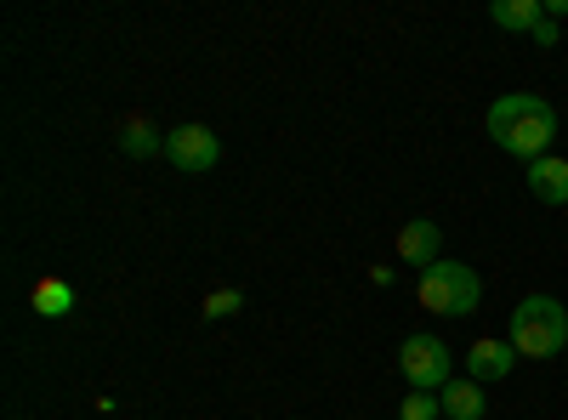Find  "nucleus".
<instances>
[{"mask_svg": "<svg viewBox=\"0 0 568 420\" xmlns=\"http://www.w3.org/2000/svg\"><path fill=\"white\" fill-rule=\"evenodd\" d=\"M449 347H444V336H426V330H415L404 347H398V376L409 381V392H444L455 376H449Z\"/></svg>", "mask_w": 568, "mask_h": 420, "instance_id": "obj_4", "label": "nucleus"}, {"mask_svg": "<svg viewBox=\"0 0 568 420\" xmlns=\"http://www.w3.org/2000/svg\"><path fill=\"white\" fill-rule=\"evenodd\" d=\"M438 398H444V414H449V420H484V409H489L478 381H449Z\"/></svg>", "mask_w": 568, "mask_h": 420, "instance_id": "obj_11", "label": "nucleus"}, {"mask_svg": "<svg viewBox=\"0 0 568 420\" xmlns=\"http://www.w3.org/2000/svg\"><path fill=\"white\" fill-rule=\"evenodd\" d=\"M165 160L187 176H205L222 165V136L211 125H176V131H165Z\"/></svg>", "mask_w": 568, "mask_h": 420, "instance_id": "obj_5", "label": "nucleus"}, {"mask_svg": "<svg viewBox=\"0 0 568 420\" xmlns=\"http://www.w3.org/2000/svg\"><path fill=\"white\" fill-rule=\"evenodd\" d=\"M529 194L540 205H568V160L562 154H546L529 165Z\"/></svg>", "mask_w": 568, "mask_h": 420, "instance_id": "obj_8", "label": "nucleus"}, {"mask_svg": "<svg viewBox=\"0 0 568 420\" xmlns=\"http://www.w3.org/2000/svg\"><path fill=\"white\" fill-rule=\"evenodd\" d=\"M240 307H245L240 290H211V296H205V318H211V324H216V318H233Z\"/></svg>", "mask_w": 568, "mask_h": 420, "instance_id": "obj_14", "label": "nucleus"}, {"mask_svg": "<svg viewBox=\"0 0 568 420\" xmlns=\"http://www.w3.org/2000/svg\"><path fill=\"white\" fill-rule=\"evenodd\" d=\"M535 40H540V45H557V23H551V18H546V23H540V29H535Z\"/></svg>", "mask_w": 568, "mask_h": 420, "instance_id": "obj_15", "label": "nucleus"}, {"mask_svg": "<svg viewBox=\"0 0 568 420\" xmlns=\"http://www.w3.org/2000/svg\"><path fill=\"white\" fill-rule=\"evenodd\" d=\"M420 307L426 313H438V318H466V313H478L484 301V278L471 273L466 262H433L420 273Z\"/></svg>", "mask_w": 568, "mask_h": 420, "instance_id": "obj_3", "label": "nucleus"}, {"mask_svg": "<svg viewBox=\"0 0 568 420\" xmlns=\"http://www.w3.org/2000/svg\"><path fill=\"white\" fill-rule=\"evenodd\" d=\"M34 313H45V318L74 313V290L63 285V278H40V285H34Z\"/></svg>", "mask_w": 568, "mask_h": 420, "instance_id": "obj_12", "label": "nucleus"}, {"mask_svg": "<svg viewBox=\"0 0 568 420\" xmlns=\"http://www.w3.org/2000/svg\"><path fill=\"white\" fill-rule=\"evenodd\" d=\"M489 136L495 148H506L511 160H546L551 136H557V109L529 98V91H506V98L489 103Z\"/></svg>", "mask_w": 568, "mask_h": 420, "instance_id": "obj_1", "label": "nucleus"}, {"mask_svg": "<svg viewBox=\"0 0 568 420\" xmlns=\"http://www.w3.org/2000/svg\"><path fill=\"white\" fill-rule=\"evenodd\" d=\"M398 420H444V398L438 392H409L398 403Z\"/></svg>", "mask_w": 568, "mask_h": 420, "instance_id": "obj_13", "label": "nucleus"}, {"mask_svg": "<svg viewBox=\"0 0 568 420\" xmlns=\"http://www.w3.org/2000/svg\"><path fill=\"white\" fill-rule=\"evenodd\" d=\"M511 363H517V347H511V341H471V352H466V381H478V387L506 381Z\"/></svg>", "mask_w": 568, "mask_h": 420, "instance_id": "obj_7", "label": "nucleus"}, {"mask_svg": "<svg viewBox=\"0 0 568 420\" xmlns=\"http://www.w3.org/2000/svg\"><path fill=\"white\" fill-rule=\"evenodd\" d=\"M438 245H444V227L426 222V216H415V222L398 227V262H409V267H420V273L433 267V262H444Z\"/></svg>", "mask_w": 568, "mask_h": 420, "instance_id": "obj_6", "label": "nucleus"}, {"mask_svg": "<svg viewBox=\"0 0 568 420\" xmlns=\"http://www.w3.org/2000/svg\"><path fill=\"white\" fill-rule=\"evenodd\" d=\"M120 148L131 154V160H149V154H165V131L149 120V114H131L125 125H120Z\"/></svg>", "mask_w": 568, "mask_h": 420, "instance_id": "obj_9", "label": "nucleus"}, {"mask_svg": "<svg viewBox=\"0 0 568 420\" xmlns=\"http://www.w3.org/2000/svg\"><path fill=\"white\" fill-rule=\"evenodd\" d=\"M489 23H495V29H524V34H535V29L546 23V0H495Z\"/></svg>", "mask_w": 568, "mask_h": 420, "instance_id": "obj_10", "label": "nucleus"}, {"mask_svg": "<svg viewBox=\"0 0 568 420\" xmlns=\"http://www.w3.org/2000/svg\"><path fill=\"white\" fill-rule=\"evenodd\" d=\"M546 18H568V0H546Z\"/></svg>", "mask_w": 568, "mask_h": 420, "instance_id": "obj_16", "label": "nucleus"}, {"mask_svg": "<svg viewBox=\"0 0 568 420\" xmlns=\"http://www.w3.org/2000/svg\"><path fill=\"white\" fill-rule=\"evenodd\" d=\"M517 358H557L568 347V307L557 296H529L511 307V336Z\"/></svg>", "mask_w": 568, "mask_h": 420, "instance_id": "obj_2", "label": "nucleus"}]
</instances>
